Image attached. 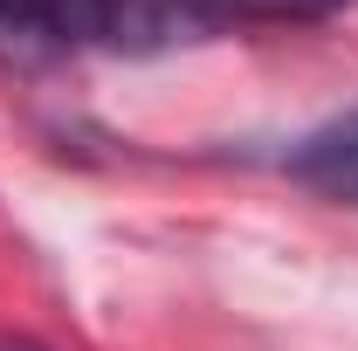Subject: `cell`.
<instances>
[{
  "mask_svg": "<svg viewBox=\"0 0 358 351\" xmlns=\"http://www.w3.org/2000/svg\"><path fill=\"white\" fill-rule=\"evenodd\" d=\"M282 173L296 186H310V193H324V200H338V207H358V110L317 124L310 138H296Z\"/></svg>",
  "mask_w": 358,
  "mask_h": 351,
  "instance_id": "1",
  "label": "cell"
},
{
  "mask_svg": "<svg viewBox=\"0 0 358 351\" xmlns=\"http://www.w3.org/2000/svg\"><path fill=\"white\" fill-rule=\"evenodd\" d=\"M69 48V0H0V69H42Z\"/></svg>",
  "mask_w": 358,
  "mask_h": 351,
  "instance_id": "2",
  "label": "cell"
},
{
  "mask_svg": "<svg viewBox=\"0 0 358 351\" xmlns=\"http://www.w3.org/2000/svg\"><path fill=\"white\" fill-rule=\"evenodd\" d=\"M0 351H42V345H28V338H0Z\"/></svg>",
  "mask_w": 358,
  "mask_h": 351,
  "instance_id": "4",
  "label": "cell"
},
{
  "mask_svg": "<svg viewBox=\"0 0 358 351\" xmlns=\"http://www.w3.org/2000/svg\"><path fill=\"white\" fill-rule=\"evenodd\" d=\"M166 7L207 28H282V21H324L345 0H166Z\"/></svg>",
  "mask_w": 358,
  "mask_h": 351,
  "instance_id": "3",
  "label": "cell"
}]
</instances>
